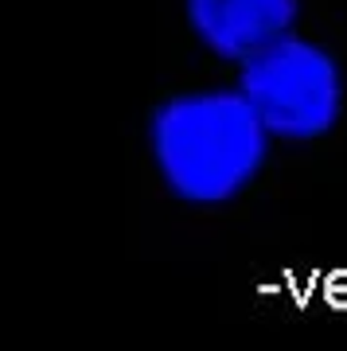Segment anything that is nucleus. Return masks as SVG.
<instances>
[{
  "label": "nucleus",
  "mask_w": 347,
  "mask_h": 351,
  "mask_svg": "<svg viewBox=\"0 0 347 351\" xmlns=\"http://www.w3.org/2000/svg\"><path fill=\"white\" fill-rule=\"evenodd\" d=\"M152 152L176 195L223 203L265 160V129L242 94H187L152 117Z\"/></svg>",
  "instance_id": "nucleus-1"
},
{
  "label": "nucleus",
  "mask_w": 347,
  "mask_h": 351,
  "mask_svg": "<svg viewBox=\"0 0 347 351\" xmlns=\"http://www.w3.org/2000/svg\"><path fill=\"white\" fill-rule=\"evenodd\" d=\"M242 98L258 113L261 129L281 137H316L339 113V75L320 47L277 36L242 66Z\"/></svg>",
  "instance_id": "nucleus-2"
},
{
  "label": "nucleus",
  "mask_w": 347,
  "mask_h": 351,
  "mask_svg": "<svg viewBox=\"0 0 347 351\" xmlns=\"http://www.w3.org/2000/svg\"><path fill=\"white\" fill-rule=\"evenodd\" d=\"M195 36L223 59H246L270 39L285 36L297 0H187Z\"/></svg>",
  "instance_id": "nucleus-3"
}]
</instances>
